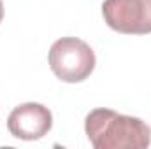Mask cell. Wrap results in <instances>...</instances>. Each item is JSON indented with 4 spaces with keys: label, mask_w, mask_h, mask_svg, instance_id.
<instances>
[{
    "label": "cell",
    "mask_w": 151,
    "mask_h": 149,
    "mask_svg": "<svg viewBox=\"0 0 151 149\" xmlns=\"http://www.w3.org/2000/svg\"><path fill=\"white\" fill-rule=\"evenodd\" d=\"M84 132L95 149H146L151 144V128L134 116L111 109H95L86 116Z\"/></svg>",
    "instance_id": "obj_1"
},
{
    "label": "cell",
    "mask_w": 151,
    "mask_h": 149,
    "mask_svg": "<svg viewBox=\"0 0 151 149\" xmlns=\"http://www.w3.org/2000/svg\"><path fill=\"white\" fill-rule=\"evenodd\" d=\"M49 69L63 82H81L95 69L93 49L77 37H62L53 42L49 54Z\"/></svg>",
    "instance_id": "obj_2"
},
{
    "label": "cell",
    "mask_w": 151,
    "mask_h": 149,
    "mask_svg": "<svg viewBox=\"0 0 151 149\" xmlns=\"http://www.w3.org/2000/svg\"><path fill=\"white\" fill-rule=\"evenodd\" d=\"M102 16L118 34H151V0H104Z\"/></svg>",
    "instance_id": "obj_3"
},
{
    "label": "cell",
    "mask_w": 151,
    "mask_h": 149,
    "mask_svg": "<svg viewBox=\"0 0 151 149\" xmlns=\"http://www.w3.org/2000/svg\"><path fill=\"white\" fill-rule=\"evenodd\" d=\"M53 126L51 111L37 102H27L14 107L7 117V130L19 140H39Z\"/></svg>",
    "instance_id": "obj_4"
},
{
    "label": "cell",
    "mask_w": 151,
    "mask_h": 149,
    "mask_svg": "<svg viewBox=\"0 0 151 149\" xmlns=\"http://www.w3.org/2000/svg\"><path fill=\"white\" fill-rule=\"evenodd\" d=\"M2 19H4V4L0 0V23H2Z\"/></svg>",
    "instance_id": "obj_5"
}]
</instances>
